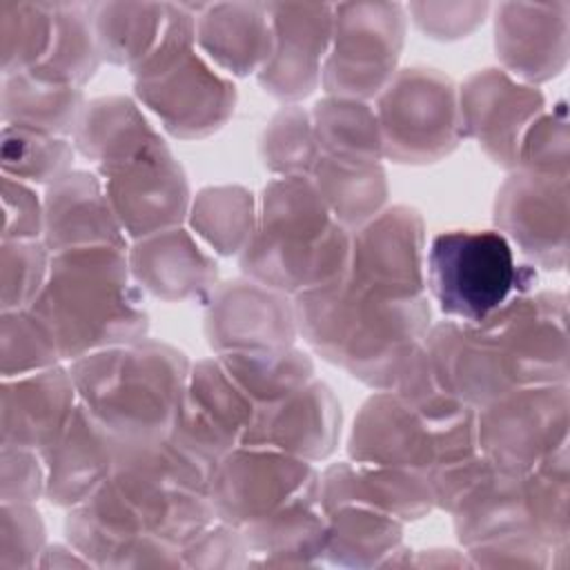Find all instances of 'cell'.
I'll return each mask as SVG.
<instances>
[{
	"label": "cell",
	"instance_id": "e575fe53",
	"mask_svg": "<svg viewBox=\"0 0 570 570\" xmlns=\"http://www.w3.org/2000/svg\"><path fill=\"white\" fill-rule=\"evenodd\" d=\"M102 60L134 71L156 47L167 2H89Z\"/></svg>",
	"mask_w": 570,
	"mask_h": 570
},
{
	"label": "cell",
	"instance_id": "5b68a950",
	"mask_svg": "<svg viewBox=\"0 0 570 570\" xmlns=\"http://www.w3.org/2000/svg\"><path fill=\"white\" fill-rule=\"evenodd\" d=\"M534 283L537 269L521 263L497 229H450L425 249V287L439 309L463 325H481Z\"/></svg>",
	"mask_w": 570,
	"mask_h": 570
},
{
	"label": "cell",
	"instance_id": "7a4b0ae2",
	"mask_svg": "<svg viewBox=\"0 0 570 570\" xmlns=\"http://www.w3.org/2000/svg\"><path fill=\"white\" fill-rule=\"evenodd\" d=\"M29 309L56 336L62 361L140 341L149 330L127 249L111 245L51 254L47 283Z\"/></svg>",
	"mask_w": 570,
	"mask_h": 570
},
{
	"label": "cell",
	"instance_id": "1f68e13d",
	"mask_svg": "<svg viewBox=\"0 0 570 570\" xmlns=\"http://www.w3.org/2000/svg\"><path fill=\"white\" fill-rule=\"evenodd\" d=\"M450 514L463 548L519 532L532 534L523 499V474H508L497 468Z\"/></svg>",
	"mask_w": 570,
	"mask_h": 570
},
{
	"label": "cell",
	"instance_id": "cb8c5ba5",
	"mask_svg": "<svg viewBox=\"0 0 570 570\" xmlns=\"http://www.w3.org/2000/svg\"><path fill=\"white\" fill-rule=\"evenodd\" d=\"M354 463L428 472L434 432L392 390H376L358 410L347 439Z\"/></svg>",
	"mask_w": 570,
	"mask_h": 570
},
{
	"label": "cell",
	"instance_id": "f5cc1de1",
	"mask_svg": "<svg viewBox=\"0 0 570 570\" xmlns=\"http://www.w3.org/2000/svg\"><path fill=\"white\" fill-rule=\"evenodd\" d=\"M414 24L434 40H459L488 16V2H412L405 7Z\"/></svg>",
	"mask_w": 570,
	"mask_h": 570
},
{
	"label": "cell",
	"instance_id": "4316f807",
	"mask_svg": "<svg viewBox=\"0 0 570 570\" xmlns=\"http://www.w3.org/2000/svg\"><path fill=\"white\" fill-rule=\"evenodd\" d=\"M321 505L325 512L361 505L407 523L425 517L434 508V497L425 472L341 461L321 474Z\"/></svg>",
	"mask_w": 570,
	"mask_h": 570
},
{
	"label": "cell",
	"instance_id": "7402d4cb",
	"mask_svg": "<svg viewBox=\"0 0 570 570\" xmlns=\"http://www.w3.org/2000/svg\"><path fill=\"white\" fill-rule=\"evenodd\" d=\"M423 347L443 390L472 410L514 390L494 345L474 325L441 321L430 327Z\"/></svg>",
	"mask_w": 570,
	"mask_h": 570
},
{
	"label": "cell",
	"instance_id": "8d00e7d4",
	"mask_svg": "<svg viewBox=\"0 0 570 570\" xmlns=\"http://www.w3.org/2000/svg\"><path fill=\"white\" fill-rule=\"evenodd\" d=\"M102 56L98 49L89 4L56 2V31L47 58L31 71L33 78L82 89L96 73Z\"/></svg>",
	"mask_w": 570,
	"mask_h": 570
},
{
	"label": "cell",
	"instance_id": "7c38bea8",
	"mask_svg": "<svg viewBox=\"0 0 570 570\" xmlns=\"http://www.w3.org/2000/svg\"><path fill=\"white\" fill-rule=\"evenodd\" d=\"M98 176L129 240L180 227L189 214V183L167 142Z\"/></svg>",
	"mask_w": 570,
	"mask_h": 570
},
{
	"label": "cell",
	"instance_id": "c3c4849f",
	"mask_svg": "<svg viewBox=\"0 0 570 570\" xmlns=\"http://www.w3.org/2000/svg\"><path fill=\"white\" fill-rule=\"evenodd\" d=\"M517 169L568 178L570 151H568V116L566 105L557 102L552 111H543L525 131L519 147Z\"/></svg>",
	"mask_w": 570,
	"mask_h": 570
},
{
	"label": "cell",
	"instance_id": "7dc6e473",
	"mask_svg": "<svg viewBox=\"0 0 570 570\" xmlns=\"http://www.w3.org/2000/svg\"><path fill=\"white\" fill-rule=\"evenodd\" d=\"M392 392L414 414H419L432 430L445 428V425L463 419L465 414L476 412L443 390V385L436 381V376L430 367L423 345L412 354L405 370L396 379Z\"/></svg>",
	"mask_w": 570,
	"mask_h": 570
},
{
	"label": "cell",
	"instance_id": "484cf974",
	"mask_svg": "<svg viewBox=\"0 0 570 570\" xmlns=\"http://www.w3.org/2000/svg\"><path fill=\"white\" fill-rule=\"evenodd\" d=\"M45 497L60 508L85 503L102 488L116 468L114 434L78 401L65 432L42 454Z\"/></svg>",
	"mask_w": 570,
	"mask_h": 570
},
{
	"label": "cell",
	"instance_id": "52a82bcc",
	"mask_svg": "<svg viewBox=\"0 0 570 570\" xmlns=\"http://www.w3.org/2000/svg\"><path fill=\"white\" fill-rule=\"evenodd\" d=\"M407 11L399 2L332 4V38L321 85L327 96L376 98L399 71Z\"/></svg>",
	"mask_w": 570,
	"mask_h": 570
},
{
	"label": "cell",
	"instance_id": "7bdbcfd3",
	"mask_svg": "<svg viewBox=\"0 0 570 570\" xmlns=\"http://www.w3.org/2000/svg\"><path fill=\"white\" fill-rule=\"evenodd\" d=\"M73 151L76 147L67 138L11 125L2 127V176L49 187L71 171Z\"/></svg>",
	"mask_w": 570,
	"mask_h": 570
},
{
	"label": "cell",
	"instance_id": "ab89813d",
	"mask_svg": "<svg viewBox=\"0 0 570 570\" xmlns=\"http://www.w3.org/2000/svg\"><path fill=\"white\" fill-rule=\"evenodd\" d=\"M530 532L559 550L570 546V463L568 443L523 474Z\"/></svg>",
	"mask_w": 570,
	"mask_h": 570
},
{
	"label": "cell",
	"instance_id": "f907efd6",
	"mask_svg": "<svg viewBox=\"0 0 570 570\" xmlns=\"http://www.w3.org/2000/svg\"><path fill=\"white\" fill-rule=\"evenodd\" d=\"M472 566L481 568H548L554 566V554H566V548H550L541 539L519 532L479 541L465 548Z\"/></svg>",
	"mask_w": 570,
	"mask_h": 570
},
{
	"label": "cell",
	"instance_id": "ee69618b",
	"mask_svg": "<svg viewBox=\"0 0 570 570\" xmlns=\"http://www.w3.org/2000/svg\"><path fill=\"white\" fill-rule=\"evenodd\" d=\"M258 154L276 176H309L321 158L309 111L298 105L278 109L261 136Z\"/></svg>",
	"mask_w": 570,
	"mask_h": 570
},
{
	"label": "cell",
	"instance_id": "60d3db41",
	"mask_svg": "<svg viewBox=\"0 0 570 570\" xmlns=\"http://www.w3.org/2000/svg\"><path fill=\"white\" fill-rule=\"evenodd\" d=\"M116 468L138 472L171 488L209 494L214 463L165 434L147 441H116Z\"/></svg>",
	"mask_w": 570,
	"mask_h": 570
},
{
	"label": "cell",
	"instance_id": "ac0fdd59",
	"mask_svg": "<svg viewBox=\"0 0 570 570\" xmlns=\"http://www.w3.org/2000/svg\"><path fill=\"white\" fill-rule=\"evenodd\" d=\"M267 9L274 47L256 76L267 94L296 105L321 85L332 38V4L267 2Z\"/></svg>",
	"mask_w": 570,
	"mask_h": 570
},
{
	"label": "cell",
	"instance_id": "9a60e30c",
	"mask_svg": "<svg viewBox=\"0 0 570 570\" xmlns=\"http://www.w3.org/2000/svg\"><path fill=\"white\" fill-rule=\"evenodd\" d=\"M456 94L463 136L494 165L514 171L528 127L546 111L543 94L494 67L468 76Z\"/></svg>",
	"mask_w": 570,
	"mask_h": 570
},
{
	"label": "cell",
	"instance_id": "74e56055",
	"mask_svg": "<svg viewBox=\"0 0 570 570\" xmlns=\"http://www.w3.org/2000/svg\"><path fill=\"white\" fill-rule=\"evenodd\" d=\"M321 156L379 163L383 140L376 111L367 100L325 96L309 111Z\"/></svg>",
	"mask_w": 570,
	"mask_h": 570
},
{
	"label": "cell",
	"instance_id": "5bb4252c",
	"mask_svg": "<svg viewBox=\"0 0 570 570\" xmlns=\"http://www.w3.org/2000/svg\"><path fill=\"white\" fill-rule=\"evenodd\" d=\"M347 278L383 296H423V216L414 207L392 205L354 229Z\"/></svg>",
	"mask_w": 570,
	"mask_h": 570
},
{
	"label": "cell",
	"instance_id": "d6986e66",
	"mask_svg": "<svg viewBox=\"0 0 570 570\" xmlns=\"http://www.w3.org/2000/svg\"><path fill=\"white\" fill-rule=\"evenodd\" d=\"M341 436V403L332 387L312 379L289 396L256 405L240 445L269 448L303 461L327 459Z\"/></svg>",
	"mask_w": 570,
	"mask_h": 570
},
{
	"label": "cell",
	"instance_id": "83f0119b",
	"mask_svg": "<svg viewBox=\"0 0 570 570\" xmlns=\"http://www.w3.org/2000/svg\"><path fill=\"white\" fill-rule=\"evenodd\" d=\"M196 7V45L225 73H258L274 33L267 2H212Z\"/></svg>",
	"mask_w": 570,
	"mask_h": 570
},
{
	"label": "cell",
	"instance_id": "f1b7e54d",
	"mask_svg": "<svg viewBox=\"0 0 570 570\" xmlns=\"http://www.w3.org/2000/svg\"><path fill=\"white\" fill-rule=\"evenodd\" d=\"M249 548L247 568H312L325 563L327 514L321 494L292 501L240 528Z\"/></svg>",
	"mask_w": 570,
	"mask_h": 570
},
{
	"label": "cell",
	"instance_id": "8992f818",
	"mask_svg": "<svg viewBox=\"0 0 570 570\" xmlns=\"http://www.w3.org/2000/svg\"><path fill=\"white\" fill-rule=\"evenodd\" d=\"M383 156L430 165L450 156L463 136L454 82L430 67L399 69L376 96Z\"/></svg>",
	"mask_w": 570,
	"mask_h": 570
},
{
	"label": "cell",
	"instance_id": "9c48e42d",
	"mask_svg": "<svg viewBox=\"0 0 570 570\" xmlns=\"http://www.w3.org/2000/svg\"><path fill=\"white\" fill-rule=\"evenodd\" d=\"M568 383L514 387L476 410V443L501 472L525 474L568 443Z\"/></svg>",
	"mask_w": 570,
	"mask_h": 570
},
{
	"label": "cell",
	"instance_id": "681fc988",
	"mask_svg": "<svg viewBox=\"0 0 570 570\" xmlns=\"http://www.w3.org/2000/svg\"><path fill=\"white\" fill-rule=\"evenodd\" d=\"M45 552V523L33 503L0 508V570L36 568Z\"/></svg>",
	"mask_w": 570,
	"mask_h": 570
},
{
	"label": "cell",
	"instance_id": "277c9868",
	"mask_svg": "<svg viewBox=\"0 0 570 570\" xmlns=\"http://www.w3.org/2000/svg\"><path fill=\"white\" fill-rule=\"evenodd\" d=\"M191 363L169 343L140 338L71 361L78 401L116 441L169 434Z\"/></svg>",
	"mask_w": 570,
	"mask_h": 570
},
{
	"label": "cell",
	"instance_id": "d4e9b609",
	"mask_svg": "<svg viewBox=\"0 0 570 570\" xmlns=\"http://www.w3.org/2000/svg\"><path fill=\"white\" fill-rule=\"evenodd\" d=\"M127 261L134 283L167 303L207 298L218 285L214 256L183 227L134 240Z\"/></svg>",
	"mask_w": 570,
	"mask_h": 570
},
{
	"label": "cell",
	"instance_id": "3957f363",
	"mask_svg": "<svg viewBox=\"0 0 570 570\" xmlns=\"http://www.w3.org/2000/svg\"><path fill=\"white\" fill-rule=\"evenodd\" d=\"M350 247L352 232L332 218L309 176H276L263 187L238 263L247 278L294 298L347 276Z\"/></svg>",
	"mask_w": 570,
	"mask_h": 570
},
{
	"label": "cell",
	"instance_id": "f35d334b",
	"mask_svg": "<svg viewBox=\"0 0 570 570\" xmlns=\"http://www.w3.org/2000/svg\"><path fill=\"white\" fill-rule=\"evenodd\" d=\"M218 361L256 405L281 401L314 379L312 358L296 345L272 352L218 354Z\"/></svg>",
	"mask_w": 570,
	"mask_h": 570
},
{
	"label": "cell",
	"instance_id": "30bf717a",
	"mask_svg": "<svg viewBox=\"0 0 570 570\" xmlns=\"http://www.w3.org/2000/svg\"><path fill=\"white\" fill-rule=\"evenodd\" d=\"M309 494H321V474L314 465L269 448L236 445L214 463L209 479L216 519L236 528Z\"/></svg>",
	"mask_w": 570,
	"mask_h": 570
},
{
	"label": "cell",
	"instance_id": "8fae6325",
	"mask_svg": "<svg viewBox=\"0 0 570 570\" xmlns=\"http://www.w3.org/2000/svg\"><path fill=\"white\" fill-rule=\"evenodd\" d=\"M136 98L180 140L216 134L234 114L236 87L200 53L191 51L160 73L134 80Z\"/></svg>",
	"mask_w": 570,
	"mask_h": 570
},
{
	"label": "cell",
	"instance_id": "f546056e",
	"mask_svg": "<svg viewBox=\"0 0 570 570\" xmlns=\"http://www.w3.org/2000/svg\"><path fill=\"white\" fill-rule=\"evenodd\" d=\"M71 142L100 171L142 156L163 145L165 138L151 127L134 98L100 96L85 105Z\"/></svg>",
	"mask_w": 570,
	"mask_h": 570
},
{
	"label": "cell",
	"instance_id": "603a6c76",
	"mask_svg": "<svg viewBox=\"0 0 570 570\" xmlns=\"http://www.w3.org/2000/svg\"><path fill=\"white\" fill-rule=\"evenodd\" d=\"M42 209V243L51 254L98 245L129 249L98 174L82 169L67 171L47 187Z\"/></svg>",
	"mask_w": 570,
	"mask_h": 570
},
{
	"label": "cell",
	"instance_id": "d6a6232c",
	"mask_svg": "<svg viewBox=\"0 0 570 570\" xmlns=\"http://www.w3.org/2000/svg\"><path fill=\"white\" fill-rule=\"evenodd\" d=\"M332 218L347 232L372 220L387 203V178L381 163L321 156L309 174Z\"/></svg>",
	"mask_w": 570,
	"mask_h": 570
},
{
	"label": "cell",
	"instance_id": "ffe728a7",
	"mask_svg": "<svg viewBox=\"0 0 570 570\" xmlns=\"http://www.w3.org/2000/svg\"><path fill=\"white\" fill-rule=\"evenodd\" d=\"M494 49L512 78L539 85L557 78L568 65V2H501L494 11Z\"/></svg>",
	"mask_w": 570,
	"mask_h": 570
},
{
	"label": "cell",
	"instance_id": "b9f144b4",
	"mask_svg": "<svg viewBox=\"0 0 570 570\" xmlns=\"http://www.w3.org/2000/svg\"><path fill=\"white\" fill-rule=\"evenodd\" d=\"M56 31V2H0L2 76L27 73L49 53Z\"/></svg>",
	"mask_w": 570,
	"mask_h": 570
},
{
	"label": "cell",
	"instance_id": "44dd1931",
	"mask_svg": "<svg viewBox=\"0 0 570 570\" xmlns=\"http://www.w3.org/2000/svg\"><path fill=\"white\" fill-rule=\"evenodd\" d=\"M78 405L71 372L53 365L33 374L2 379L0 441L42 454L69 425Z\"/></svg>",
	"mask_w": 570,
	"mask_h": 570
},
{
	"label": "cell",
	"instance_id": "816d5d0a",
	"mask_svg": "<svg viewBox=\"0 0 570 570\" xmlns=\"http://www.w3.org/2000/svg\"><path fill=\"white\" fill-rule=\"evenodd\" d=\"M185 568H247L249 548L240 528L216 519L185 546H180Z\"/></svg>",
	"mask_w": 570,
	"mask_h": 570
},
{
	"label": "cell",
	"instance_id": "4fadbf2b",
	"mask_svg": "<svg viewBox=\"0 0 570 570\" xmlns=\"http://www.w3.org/2000/svg\"><path fill=\"white\" fill-rule=\"evenodd\" d=\"M494 225L532 267L568 265V178L514 169L497 191Z\"/></svg>",
	"mask_w": 570,
	"mask_h": 570
},
{
	"label": "cell",
	"instance_id": "6da1fadb",
	"mask_svg": "<svg viewBox=\"0 0 570 570\" xmlns=\"http://www.w3.org/2000/svg\"><path fill=\"white\" fill-rule=\"evenodd\" d=\"M298 334L372 390H392L432 323L423 296L374 294L347 276L294 296Z\"/></svg>",
	"mask_w": 570,
	"mask_h": 570
},
{
	"label": "cell",
	"instance_id": "836d02e7",
	"mask_svg": "<svg viewBox=\"0 0 570 570\" xmlns=\"http://www.w3.org/2000/svg\"><path fill=\"white\" fill-rule=\"evenodd\" d=\"M85 105L82 89L49 85L31 73L2 76V125L67 138L73 136Z\"/></svg>",
	"mask_w": 570,
	"mask_h": 570
},
{
	"label": "cell",
	"instance_id": "e0dca14e",
	"mask_svg": "<svg viewBox=\"0 0 570 570\" xmlns=\"http://www.w3.org/2000/svg\"><path fill=\"white\" fill-rule=\"evenodd\" d=\"M254 412L256 403L227 374L218 356L200 358L189 367L169 436L216 463L240 445Z\"/></svg>",
	"mask_w": 570,
	"mask_h": 570
},
{
	"label": "cell",
	"instance_id": "f6af8a7d",
	"mask_svg": "<svg viewBox=\"0 0 570 570\" xmlns=\"http://www.w3.org/2000/svg\"><path fill=\"white\" fill-rule=\"evenodd\" d=\"M62 361L56 336L33 309L2 312L0 372L2 379L33 374Z\"/></svg>",
	"mask_w": 570,
	"mask_h": 570
},
{
	"label": "cell",
	"instance_id": "2e32d148",
	"mask_svg": "<svg viewBox=\"0 0 570 570\" xmlns=\"http://www.w3.org/2000/svg\"><path fill=\"white\" fill-rule=\"evenodd\" d=\"M205 301V338L216 356L285 350L298 336L294 298L252 278L220 283Z\"/></svg>",
	"mask_w": 570,
	"mask_h": 570
},
{
	"label": "cell",
	"instance_id": "d590c367",
	"mask_svg": "<svg viewBox=\"0 0 570 570\" xmlns=\"http://www.w3.org/2000/svg\"><path fill=\"white\" fill-rule=\"evenodd\" d=\"M258 203L240 185H212L191 198V234L220 256H240L256 227Z\"/></svg>",
	"mask_w": 570,
	"mask_h": 570
},
{
	"label": "cell",
	"instance_id": "ba28073f",
	"mask_svg": "<svg viewBox=\"0 0 570 570\" xmlns=\"http://www.w3.org/2000/svg\"><path fill=\"white\" fill-rule=\"evenodd\" d=\"M474 327L494 345L512 387L568 383V305L561 292L514 296Z\"/></svg>",
	"mask_w": 570,
	"mask_h": 570
},
{
	"label": "cell",
	"instance_id": "db71d44e",
	"mask_svg": "<svg viewBox=\"0 0 570 570\" xmlns=\"http://www.w3.org/2000/svg\"><path fill=\"white\" fill-rule=\"evenodd\" d=\"M47 472L42 456L29 448L2 445L0 499L2 503H33L45 494Z\"/></svg>",
	"mask_w": 570,
	"mask_h": 570
},
{
	"label": "cell",
	"instance_id": "11a10c76",
	"mask_svg": "<svg viewBox=\"0 0 570 570\" xmlns=\"http://www.w3.org/2000/svg\"><path fill=\"white\" fill-rule=\"evenodd\" d=\"M45 209L29 183L2 176V240H42Z\"/></svg>",
	"mask_w": 570,
	"mask_h": 570
},
{
	"label": "cell",
	"instance_id": "bcb514c9",
	"mask_svg": "<svg viewBox=\"0 0 570 570\" xmlns=\"http://www.w3.org/2000/svg\"><path fill=\"white\" fill-rule=\"evenodd\" d=\"M51 252L42 240H2L0 303L2 312L29 309L49 276Z\"/></svg>",
	"mask_w": 570,
	"mask_h": 570
},
{
	"label": "cell",
	"instance_id": "4dcf8cb0",
	"mask_svg": "<svg viewBox=\"0 0 570 570\" xmlns=\"http://www.w3.org/2000/svg\"><path fill=\"white\" fill-rule=\"evenodd\" d=\"M327 514L325 561L341 568H390L403 548V521L361 505Z\"/></svg>",
	"mask_w": 570,
	"mask_h": 570
}]
</instances>
